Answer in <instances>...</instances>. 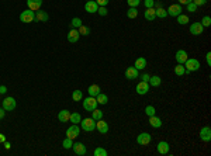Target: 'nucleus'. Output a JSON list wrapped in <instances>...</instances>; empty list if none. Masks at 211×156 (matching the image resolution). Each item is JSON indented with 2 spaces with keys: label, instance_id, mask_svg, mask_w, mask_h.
Here are the masks:
<instances>
[{
  "label": "nucleus",
  "instance_id": "6",
  "mask_svg": "<svg viewBox=\"0 0 211 156\" xmlns=\"http://www.w3.org/2000/svg\"><path fill=\"white\" fill-rule=\"evenodd\" d=\"M16 100L13 99V97H6L4 100L2 101V105H3V108H4L6 111H13L14 108H16Z\"/></svg>",
  "mask_w": 211,
  "mask_h": 156
},
{
  "label": "nucleus",
  "instance_id": "39",
  "mask_svg": "<svg viewBox=\"0 0 211 156\" xmlns=\"http://www.w3.org/2000/svg\"><path fill=\"white\" fill-rule=\"evenodd\" d=\"M201 26L203 27H210L211 26V17H210V16H204V17H203Z\"/></svg>",
  "mask_w": 211,
  "mask_h": 156
},
{
  "label": "nucleus",
  "instance_id": "52",
  "mask_svg": "<svg viewBox=\"0 0 211 156\" xmlns=\"http://www.w3.org/2000/svg\"><path fill=\"white\" fill-rule=\"evenodd\" d=\"M2 142H6V136L3 135V134H0V144H2Z\"/></svg>",
  "mask_w": 211,
  "mask_h": 156
},
{
  "label": "nucleus",
  "instance_id": "2",
  "mask_svg": "<svg viewBox=\"0 0 211 156\" xmlns=\"http://www.w3.org/2000/svg\"><path fill=\"white\" fill-rule=\"evenodd\" d=\"M80 127L86 132H92V131L96 129V121L93 118H84L80 121Z\"/></svg>",
  "mask_w": 211,
  "mask_h": 156
},
{
  "label": "nucleus",
  "instance_id": "28",
  "mask_svg": "<svg viewBox=\"0 0 211 156\" xmlns=\"http://www.w3.org/2000/svg\"><path fill=\"white\" fill-rule=\"evenodd\" d=\"M69 121L72 122V124H80V121H82L80 114H79V113H70Z\"/></svg>",
  "mask_w": 211,
  "mask_h": 156
},
{
  "label": "nucleus",
  "instance_id": "44",
  "mask_svg": "<svg viewBox=\"0 0 211 156\" xmlns=\"http://www.w3.org/2000/svg\"><path fill=\"white\" fill-rule=\"evenodd\" d=\"M97 13H98L100 16H107V14H108V10H107L106 7H103V6H98Z\"/></svg>",
  "mask_w": 211,
  "mask_h": 156
},
{
  "label": "nucleus",
  "instance_id": "1",
  "mask_svg": "<svg viewBox=\"0 0 211 156\" xmlns=\"http://www.w3.org/2000/svg\"><path fill=\"white\" fill-rule=\"evenodd\" d=\"M184 69H186V73H191V72H197L200 69V62L197 59H194V58H188L187 61H186L184 63Z\"/></svg>",
  "mask_w": 211,
  "mask_h": 156
},
{
  "label": "nucleus",
  "instance_id": "34",
  "mask_svg": "<svg viewBox=\"0 0 211 156\" xmlns=\"http://www.w3.org/2000/svg\"><path fill=\"white\" fill-rule=\"evenodd\" d=\"M79 34L80 35H89L90 34V27H87V26H83V24H82L80 27H79Z\"/></svg>",
  "mask_w": 211,
  "mask_h": 156
},
{
  "label": "nucleus",
  "instance_id": "21",
  "mask_svg": "<svg viewBox=\"0 0 211 156\" xmlns=\"http://www.w3.org/2000/svg\"><path fill=\"white\" fill-rule=\"evenodd\" d=\"M143 16H145V18H146L148 21H153L155 18H156V14H155V9H153V7L145 9V12H143Z\"/></svg>",
  "mask_w": 211,
  "mask_h": 156
},
{
  "label": "nucleus",
  "instance_id": "16",
  "mask_svg": "<svg viewBox=\"0 0 211 156\" xmlns=\"http://www.w3.org/2000/svg\"><path fill=\"white\" fill-rule=\"evenodd\" d=\"M27 6H28V9H30V10L37 12V10L41 9L42 0H27Z\"/></svg>",
  "mask_w": 211,
  "mask_h": 156
},
{
  "label": "nucleus",
  "instance_id": "18",
  "mask_svg": "<svg viewBox=\"0 0 211 156\" xmlns=\"http://www.w3.org/2000/svg\"><path fill=\"white\" fill-rule=\"evenodd\" d=\"M79 37H80V34H79V31L76 28H72L69 32H68V41H69V42H72V44L78 42Z\"/></svg>",
  "mask_w": 211,
  "mask_h": 156
},
{
  "label": "nucleus",
  "instance_id": "36",
  "mask_svg": "<svg viewBox=\"0 0 211 156\" xmlns=\"http://www.w3.org/2000/svg\"><path fill=\"white\" fill-rule=\"evenodd\" d=\"M155 113H156V110H155L153 105H146V107H145V114H146L148 117L155 115Z\"/></svg>",
  "mask_w": 211,
  "mask_h": 156
},
{
  "label": "nucleus",
  "instance_id": "33",
  "mask_svg": "<svg viewBox=\"0 0 211 156\" xmlns=\"http://www.w3.org/2000/svg\"><path fill=\"white\" fill-rule=\"evenodd\" d=\"M127 16H128V18H137V16H138L137 7H129V10L127 12Z\"/></svg>",
  "mask_w": 211,
  "mask_h": 156
},
{
  "label": "nucleus",
  "instance_id": "53",
  "mask_svg": "<svg viewBox=\"0 0 211 156\" xmlns=\"http://www.w3.org/2000/svg\"><path fill=\"white\" fill-rule=\"evenodd\" d=\"M155 7H156V9H158V7H162V3H160V2H158V3H155Z\"/></svg>",
  "mask_w": 211,
  "mask_h": 156
},
{
  "label": "nucleus",
  "instance_id": "4",
  "mask_svg": "<svg viewBox=\"0 0 211 156\" xmlns=\"http://www.w3.org/2000/svg\"><path fill=\"white\" fill-rule=\"evenodd\" d=\"M152 141V135L148 132H142L139 134V135L137 136V144L138 145H142V146H146V145H149Z\"/></svg>",
  "mask_w": 211,
  "mask_h": 156
},
{
  "label": "nucleus",
  "instance_id": "37",
  "mask_svg": "<svg viewBox=\"0 0 211 156\" xmlns=\"http://www.w3.org/2000/svg\"><path fill=\"white\" fill-rule=\"evenodd\" d=\"M108 153H107L106 149H103V148H96L94 149V156H107Z\"/></svg>",
  "mask_w": 211,
  "mask_h": 156
},
{
  "label": "nucleus",
  "instance_id": "49",
  "mask_svg": "<svg viewBox=\"0 0 211 156\" xmlns=\"http://www.w3.org/2000/svg\"><path fill=\"white\" fill-rule=\"evenodd\" d=\"M177 2H179V4H184L186 6V4H188L190 2H193V0H177Z\"/></svg>",
  "mask_w": 211,
  "mask_h": 156
},
{
  "label": "nucleus",
  "instance_id": "26",
  "mask_svg": "<svg viewBox=\"0 0 211 156\" xmlns=\"http://www.w3.org/2000/svg\"><path fill=\"white\" fill-rule=\"evenodd\" d=\"M149 86H153V87H158V86H160V83H162V79H160L159 76H151L149 77Z\"/></svg>",
  "mask_w": 211,
  "mask_h": 156
},
{
  "label": "nucleus",
  "instance_id": "9",
  "mask_svg": "<svg viewBox=\"0 0 211 156\" xmlns=\"http://www.w3.org/2000/svg\"><path fill=\"white\" fill-rule=\"evenodd\" d=\"M168 12V16H172V17H177L179 14H182V4H172L169 6V9L166 10Z\"/></svg>",
  "mask_w": 211,
  "mask_h": 156
},
{
  "label": "nucleus",
  "instance_id": "48",
  "mask_svg": "<svg viewBox=\"0 0 211 156\" xmlns=\"http://www.w3.org/2000/svg\"><path fill=\"white\" fill-rule=\"evenodd\" d=\"M149 77H151V76H149L148 73H143V75H141V79H142L143 82H149Z\"/></svg>",
  "mask_w": 211,
  "mask_h": 156
},
{
  "label": "nucleus",
  "instance_id": "15",
  "mask_svg": "<svg viewBox=\"0 0 211 156\" xmlns=\"http://www.w3.org/2000/svg\"><path fill=\"white\" fill-rule=\"evenodd\" d=\"M49 20V16H48L47 12L44 10H37L35 12V20L34 21H41V23H45V21Z\"/></svg>",
  "mask_w": 211,
  "mask_h": 156
},
{
  "label": "nucleus",
  "instance_id": "41",
  "mask_svg": "<svg viewBox=\"0 0 211 156\" xmlns=\"http://www.w3.org/2000/svg\"><path fill=\"white\" fill-rule=\"evenodd\" d=\"M186 7H187V12H190V13H196V10H197V7H198V6H196V4H194L193 2H190L188 4H186Z\"/></svg>",
  "mask_w": 211,
  "mask_h": 156
},
{
  "label": "nucleus",
  "instance_id": "51",
  "mask_svg": "<svg viewBox=\"0 0 211 156\" xmlns=\"http://www.w3.org/2000/svg\"><path fill=\"white\" fill-rule=\"evenodd\" d=\"M7 91V87L6 86H0V94H4Z\"/></svg>",
  "mask_w": 211,
  "mask_h": 156
},
{
  "label": "nucleus",
  "instance_id": "45",
  "mask_svg": "<svg viewBox=\"0 0 211 156\" xmlns=\"http://www.w3.org/2000/svg\"><path fill=\"white\" fill-rule=\"evenodd\" d=\"M108 2L110 0H96V3H97L98 6H103V7H106L107 4H108Z\"/></svg>",
  "mask_w": 211,
  "mask_h": 156
},
{
  "label": "nucleus",
  "instance_id": "30",
  "mask_svg": "<svg viewBox=\"0 0 211 156\" xmlns=\"http://www.w3.org/2000/svg\"><path fill=\"white\" fill-rule=\"evenodd\" d=\"M155 14H156V17H159V18L168 17V12H166L163 7H158V9H155Z\"/></svg>",
  "mask_w": 211,
  "mask_h": 156
},
{
  "label": "nucleus",
  "instance_id": "22",
  "mask_svg": "<svg viewBox=\"0 0 211 156\" xmlns=\"http://www.w3.org/2000/svg\"><path fill=\"white\" fill-rule=\"evenodd\" d=\"M135 68L138 69V71H142V69L146 68V59L143 56H139L135 59Z\"/></svg>",
  "mask_w": 211,
  "mask_h": 156
},
{
  "label": "nucleus",
  "instance_id": "14",
  "mask_svg": "<svg viewBox=\"0 0 211 156\" xmlns=\"http://www.w3.org/2000/svg\"><path fill=\"white\" fill-rule=\"evenodd\" d=\"M72 148H73V152H75L76 155H79V156L86 155V146H84L82 142H76V144H73Z\"/></svg>",
  "mask_w": 211,
  "mask_h": 156
},
{
  "label": "nucleus",
  "instance_id": "10",
  "mask_svg": "<svg viewBox=\"0 0 211 156\" xmlns=\"http://www.w3.org/2000/svg\"><path fill=\"white\" fill-rule=\"evenodd\" d=\"M138 76H139V73H138V69L135 68V66H129V68L125 69V77L128 80H134V79H137Z\"/></svg>",
  "mask_w": 211,
  "mask_h": 156
},
{
  "label": "nucleus",
  "instance_id": "46",
  "mask_svg": "<svg viewBox=\"0 0 211 156\" xmlns=\"http://www.w3.org/2000/svg\"><path fill=\"white\" fill-rule=\"evenodd\" d=\"M193 3L196 4V6H204V4L207 3V0H193Z\"/></svg>",
  "mask_w": 211,
  "mask_h": 156
},
{
  "label": "nucleus",
  "instance_id": "27",
  "mask_svg": "<svg viewBox=\"0 0 211 156\" xmlns=\"http://www.w3.org/2000/svg\"><path fill=\"white\" fill-rule=\"evenodd\" d=\"M96 100H97V104H101V105H104V104L108 103V97H107L106 94H103V93H98L97 96H96Z\"/></svg>",
  "mask_w": 211,
  "mask_h": 156
},
{
  "label": "nucleus",
  "instance_id": "25",
  "mask_svg": "<svg viewBox=\"0 0 211 156\" xmlns=\"http://www.w3.org/2000/svg\"><path fill=\"white\" fill-rule=\"evenodd\" d=\"M149 124L153 128H160L162 127V119L158 118L156 115H152V117H149Z\"/></svg>",
  "mask_w": 211,
  "mask_h": 156
},
{
  "label": "nucleus",
  "instance_id": "23",
  "mask_svg": "<svg viewBox=\"0 0 211 156\" xmlns=\"http://www.w3.org/2000/svg\"><path fill=\"white\" fill-rule=\"evenodd\" d=\"M87 93H89V96L96 97L98 93H101V90H100V87H98V85H90L89 89H87Z\"/></svg>",
  "mask_w": 211,
  "mask_h": 156
},
{
  "label": "nucleus",
  "instance_id": "43",
  "mask_svg": "<svg viewBox=\"0 0 211 156\" xmlns=\"http://www.w3.org/2000/svg\"><path fill=\"white\" fill-rule=\"evenodd\" d=\"M143 6H145V9L155 7V0H143Z\"/></svg>",
  "mask_w": 211,
  "mask_h": 156
},
{
  "label": "nucleus",
  "instance_id": "3",
  "mask_svg": "<svg viewBox=\"0 0 211 156\" xmlns=\"http://www.w3.org/2000/svg\"><path fill=\"white\" fill-rule=\"evenodd\" d=\"M83 108L86 111H90V113H92L94 108H97V100H96V97L89 96L87 99H84L83 100Z\"/></svg>",
  "mask_w": 211,
  "mask_h": 156
},
{
  "label": "nucleus",
  "instance_id": "8",
  "mask_svg": "<svg viewBox=\"0 0 211 156\" xmlns=\"http://www.w3.org/2000/svg\"><path fill=\"white\" fill-rule=\"evenodd\" d=\"M79 134H80V129H79L78 124H72L69 128L66 129V136L70 139H75L79 136Z\"/></svg>",
  "mask_w": 211,
  "mask_h": 156
},
{
  "label": "nucleus",
  "instance_id": "38",
  "mask_svg": "<svg viewBox=\"0 0 211 156\" xmlns=\"http://www.w3.org/2000/svg\"><path fill=\"white\" fill-rule=\"evenodd\" d=\"M72 145H73L72 139H70V138H68V136L63 139V142H62V146H63L65 149H69V148H72Z\"/></svg>",
  "mask_w": 211,
  "mask_h": 156
},
{
  "label": "nucleus",
  "instance_id": "17",
  "mask_svg": "<svg viewBox=\"0 0 211 156\" xmlns=\"http://www.w3.org/2000/svg\"><path fill=\"white\" fill-rule=\"evenodd\" d=\"M203 30H204V27L201 26V23H193L190 26V34L200 35V34H203Z\"/></svg>",
  "mask_w": 211,
  "mask_h": 156
},
{
  "label": "nucleus",
  "instance_id": "20",
  "mask_svg": "<svg viewBox=\"0 0 211 156\" xmlns=\"http://www.w3.org/2000/svg\"><path fill=\"white\" fill-rule=\"evenodd\" d=\"M188 59V55H187V52L184 51V49H179V51L176 52V61H177V63H184Z\"/></svg>",
  "mask_w": 211,
  "mask_h": 156
},
{
  "label": "nucleus",
  "instance_id": "50",
  "mask_svg": "<svg viewBox=\"0 0 211 156\" xmlns=\"http://www.w3.org/2000/svg\"><path fill=\"white\" fill-rule=\"evenodd\" d=\"M4 115H6V110L4 108H0V119L4 118Z\"/></svg>",
  "mask_w": 211,
  "mask_h": 156
},
{
  "label": "nucleus",
  "instance_id": "47",
  "mask_svg": "<svg viewBox=\"0 0 211 156\" xmlns=\"http://www.w3.org/2000/svg\"><path fill=\"white\" fill-rule=\"evenodd\" d=\"M205 59H207V65L211 66V52H207V55H205Z\"/></svg>",
  "mask_w": 211,
  "mask_h": 156
},
{
  "label": "nucleus",
  "instance_id": "19",
  "mask_svg": "<svg viewBox=\"0 0 211 156\" xmlns=\"http://www.w3.org/2000/svg\"><path fill=\"white\" fill-rule=\"evenodd\" d=\"M169 144L166 141H160L159 144H158V153L159 155H168L169 153Z\"/></svg>",
  "mask_w": 211,
  "mask_h": 156
},
{
  "label": "nucleus",
  "instance_id": "11",
  "mask_svg": "<svg viewBox=\"0 0 211 156\" xmlns=\"http://www.w3.org/2000/svg\"><path fill=\"white\" fill-rule=\"evenodd\" d=\"M84 10H86L87 13H90V14H93V13H97L98 4L96 3L94 0H89V2H86V4H84Z\"/></svg>",
  "mask_w": 211,
  "mask_h": 156
},
{
  "label": "nucleus",
  "instance_id": "54",
  "mask_svg": "<svg viewBox=\"0 0 211 156\" xmlns=\"http://www.w3.org/2000/svg\"><path fill=\"white\" fill-rule=\"evenodd\" d=\"M4 146H6V149H8V148H10V144H8V142H4Z\"/></svg>",
  "mask_w": 211,
  "mask_h": 156
},
{
  "label": "nucleus",
  "instance_id": "29",
  "mask_svg": "<svg viewBox=\"0 0 211 156\" xmlns=\"http://www.w3.org/2000/svg\"><path fill=\"white\" fill-rule=\"evenodd\" d=\"M174 73H176V76H183V75L186 73L184 65H182V63H177V65L174 66Z\"/></svg>",
  "mask_w": 211,
  "mask_h": 156
},
{
  "label": "nucleus",
  "instance_id": "7",
  "mask_svg": "<svg viewBox=\"0 0 211 156\" xmlns=\"http://www.w3.org/2000/svg\"><path fill=\"white\" fill-rule=\"evenodd\" d=\"M200 139H201L203 142L211 141V128L208 127V125H205V127H203L201 129H200Z\"/></svg>",
  "mask_w": 211,
  "mask_h": 156
},
{
  "label": "nucleus",
  "instance_id": "5",
  "mask_svg": "<svg viewBox=\"0 0 211 156\" xmlns=\"http://www.w3.org/2000/svg\"><path fill=\"white\" fill-rule=\"evenodd\" d=\"M20 20H21V23H33L35 20V14H34L33 10L28 9L20 14Z\"/></svg>",
  "mask_w": 211,
  "mask_h": 156
},
{
  "label": "nucleus",
  "instance_id": "13",
  "mask_svg": "<svg viewBox=\"0 0 211 156\" xmlns=\"http://www.w3.org/2000/svg\"><path fill=\"white\" fill-rule=\"evenodd\" d=\"M135 90H137V93L138 94H141V96H143V94H146L149 91V83L148 82H139L137 85V89H135Z\"/></svg>",
  "mask_w": 211,
  "mask_h": 156
},
{
  "label": "nucleus",
  "instance_id": "32",
  "mask_svg": "<svg viewBox=\"0 0 211 156\" xmlns=\"http://www.w3.org/2000/svg\"><path fill=\"white\" fill-rule=\"evenodd\" d=\"M72 99H73V101H80L83 99V93L80 90H75L72 93Z\"/></svg>",
  "mask_w": 211,
  "mask_h": 156
},
{
  "label": "nucleus",
  "instance_id": "40",
  "mask_svg": "<svg viewBox=\"0 0 211 156\" xmlns=\"http://www.w3.org/2000/svg\"><path fill=\"white\" fill-rule=\"evenodd\" d=\"M70 24H72L73 28H79V27L82 26V20L79 17H75V18H72V23Z\"/></svg>",
  "mask_w": 211,
  "mask_h": 156
},
{
  "label": "nucleus",
  "instance_id": "42",
  "mask_svg": "<svg viewBox=\"0 0 211 156\" xmlns=\"http://www.w3.org/2000/svg\"><path fill=\"white\" fill-rule=\"evenodd\" d=\"M129 7H138L141 4V0H127Z\"/></svg>",
  "mask_w": 211,
  "mask_h": 156
},
{
  "label": "nucleus",
  "instance_id": "31",
  "mask_svg": "<svg viewBox=\"0 0 211 156\" xmlns=\"http://www.w3.org/2000/svg\"><path fill=\"white\" fill-rule=\"evenodd\" d=\"M92 118L93 119H94V121H98V119H101V118H103V111H101V110H97V108H94V110H93L92 111Z\"/></svg>",
  "mask_w": 211,
  "mask_h": 156
},
{
  "label": "nucleus",
  "instance_id": "24",
  "mask_svg": "<svg viewBox=\"0 0 211 156\" xmlns=\"http://www.w3.org/2000/svg\"><path fill=\"white\" fill-rule=\"evenodd\" d=\"M69 117H70V113L68 110H62L58 113V119L61 122H68L69 121Z\"/></svg>",
  "mask_w": 211,
  "mask_h": 156
},
{
  "label": "nucleus",
  "instance_id": "55",
  "mask_svg": "<svg viewBox=\"0 0 211 156\" xmlns=\"http://www.w3.org/2000/svg\"><path fill=\"white\" fill-rule=\"evenodd\" d=\"M87 2H89V0H87Z\"/></svg>",
  "mask_w": 211,
  "mask_h": 156
},
{
  "label": "nucleus",
  "instance_id": "12",
  "mask_svg": "<svg viewBox=\"0 0 211 156\" xmlns=\"http://www.w3.org/2000/svg\"><path fill=\"white\" fill-rule=\"evenodd\" d=\"M96 129L100 134H107L108 132V124L101 118V119H98V121H96Z\"/></svg>",
  "mask_w": 211,
  "mask_h": 156
},
{
  "label": "nucleus",
  "instance_id": "35",
  "mask_svg": "<svg viewBox=\"0 0 211 156\" xmlns=\"http://www.w3.org/2000/svg\"><path fill=\"white\" fill-rule=\"evenodd\" d=\"M177 23L182 24V26H184V24L188 23V17L187 16H184V14H179L177 16Z\"/></svg>",
  "mask_w": 211,
  "mask_h": 156
}]
</instances>
